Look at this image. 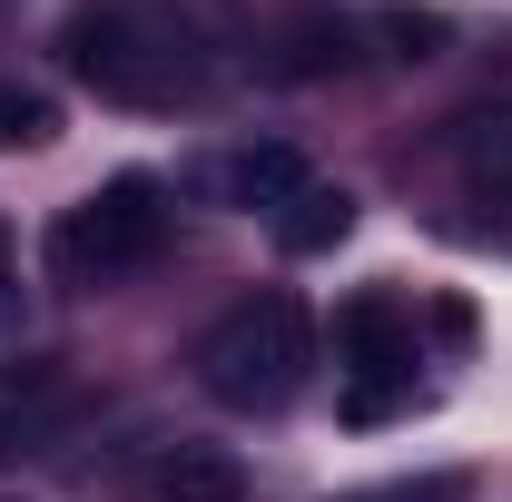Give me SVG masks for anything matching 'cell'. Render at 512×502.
Returning <instances> with one entry per match:
<instances>
[{
  "instance_id": "6da1fadb",
  "label": "cell",
  "mask_w": 512,
  "mask_h": 502,
  "mask_svg": "<svg viewBox=\"0 0 512 502\" xmlns=\"http://www.w3.org/2000/svg\"><path fill=\"white\" fill-rule=\"evenodd\" d=\"M306 365H316V325L286 286H256L197 335V384L227 404V414H286L306 394Z\"/></svg>"
},
{
  "instance_id": "7a4b0ae2",
  "label": "cell",
  "mask_w": 512,
  "mask_h": 502,
  "mask_svg": "<svg viewBox=\"0 0 512 502\" xmlns=\"http://www.w3.org/2000/svg\"><path fill=\"white\" fill-rule=\"evenodd\" d=\"M69 69L119 109H178V99L207 89V50L168 10H89L69 30Z\"/></svg>"
},
{
  "instance_id": "3957f363",
  "label": "cell",
  "mask_w": 512,
  "mask_h": 502,
  "mask_svg": "<svg viewBox=\"0 0 512 502\" xmlns=\"http://www.w3.org/2000/svg\"><path fill=\"white\" fill-rule=\"evenodd\" d=\"M158 247H168V188H158L148 168H128L109 188H89L79 207H60V227H50V276H60V286H119V276H138Z\"/></svg>"
},
{
  "instance_id": "277c9868",
  "label": "cell",
  "mask_w": 512,
  "mask_h": 502,
  "mask_svg": "<svg viewBox=\"0 0 512 502\" xmlns=\"http://www.w3.org/2000/svg\"><path fill=\"white\" fill-rule=\"evenodd\" d=\"M335 355H345V414L355 424H375V414H394V404H414V315L394 306L384 286H365L355 306L335 315Z\"/></svg>"
},
{
  "instance_id": "5b68a950",
  "label": "cell",
  "mask_w": 512,
  "mask_h": 502,
  "mask_svg": "<svg viewBox=\"0 0 512 502\" xmlns=\"http://www.w3.org/2000/svg\"><path fill=\"white\" fill-rule=\"evenodd\" d=\"M296 188H306V158H296V148H276V138H266V148H217V158L197 168V197H217V207H247V217H256V207L276 217Z\"/></svg>"
},
{
  "instance_id": "8992f818",
  "label": "cell",
  "mask_w": 512,
  "mask_h": 502,
  "mask_svg": "<svg viewBox=\"0 0 512 502\" xmlns=\"http://www.w3.org/2000/svg\"><path fill=\"white\" fill-rule=\"evenodd\" d=\"M138 493L148 502H247V473H237V453H217V443H158V453L138 463Z\"/></svg>"
},
{
  "instance_id": "52a82bcc",
  "label": "cell",
  "mask_w": 512,
  "mask_h": 502,
  "mask_svg": "<svg viewBox=\"0 0 512 502\" xmlns=\"http://www.w3.org/2000/svg\"><path fill=\"white\" fill-rule=\"evenodd\" d=\"M345 227H355V197L325 188V178H306V188L276 207V247H286V256H325Z\"/></svg>"
},
{
  "instance_id": "ba28073f",
  "label": "cell",
  "mask_w": 512,
  "mask_h": 502,
  "mask_svg": "<svg viewBox=\"0 0 512 502\" xmlns=\"http://www.w3.org/2000/svg\"><path fill=\"white\" fill-rule=\"evenodd\" d=\"M355 60V30H345V20H296V30H286V79H325V69H345Z\"/></svg>"
},
{
  "instance_id": "9c48e42d",
  "label": "cell",
  "mask_w": 512,
  "mask_h": 502,
  "mask_svg": "<svg viewBox=\"0 0 512 502\" xmlns=\"http://www.w3.org/2000/svg\"><path fill=\"white\" fill-rule=\"evenodd\" d=\"M463 168H473L483 188H512V109H483V119H463Z\"/></svg>"
},
{
  "instance_id": "30bf717a",
  "label": "cell",
  "mask_w": 512,
  "mask_h": 502,
  "mask_svg": "<svg viewBox=\"0 0 512 502\" xmlns=\"http://www.w3.org/2000/svg\"><path fill=\"white\" fill-rule=\"evenodd\" d=\"M40 138H60V109H50L40 89L0 79V148H40Z\"/></svg>"
},
{
  "instance_id": "8fae6325",
  "label": "cell",
  "mask_w": 512,
  "mask_h": 502,
  "mask_svg": "<svg viewBox=\"0 0 512 502\" xmlns=\"http://www.w3.org/2000/svg\"><path fill=\"white\" fill-rule=\"evenodd\" d=\"M375 30L404 50V60H434V50H444V20H434V10H384Z\"/></svg>"
},
{
  "instance_id": "7c38bea8",
  "label": "cell",
  "mask_w": 512,
  "mask_h": 502,
  "mask_svg": "<svg viewBox=\"0 0 512 502\" xmlns=\"http://www.w3.org/2000/svg\"><path fill=\"white\" fill-rule=\"evenodd\" d=\"M345 502H463V473H404V483H375V493H345Z\"/></svg>"
},
{
  "instance_id": "4fadbf2b",
  "label": "cell",
  "mask_w": 512,
  "mask_h": 502,
  "mask_svg": "<svg viewBox=\"0 0 512 502\" xmlns=\"http://www.w3.org/2000/svg\"><path fill=\"white\" fill-rule=\"evenodd\" d=\"M50 424H60V404H20V414H0V463H10V453H40Z\"/></svg>"
},
{
  "instance_id": "5bb4252c",
  "label": "cell",
  "mask_w": 512,
  "mask_h": 502,
  "mask_svg": "<svg viewBox=\"0 0 512 502\" xmlns=\"http://www.w3.org/2000/svg\"><path fill=\"white\" fill-rule=\"evenodd\" d=\"M0 286H10V227H0Z\"/></svg>"
},
{
  "instance_id": "9a60e30c",
  "label": "cell",
  "mask_w": 512,
  "mask_h": 502,
  "mask_svg": "<svg viewBox=\"0 0 512 502\" xmlns=\"http://www.w3.org/2000/svg\"><path fill=\"white\" fill-rule=\"evenodd\" d=\"M0 502H20V493H0Z\"/></svg>"
}]
</instances>
